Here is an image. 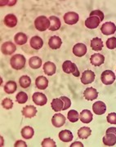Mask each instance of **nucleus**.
<instances>
[{
  "instance_id": "5",
  "label": "nucleus",
  "mask_w": 116,
  "mask_h": 147,
  "mask_svg": "<svg viewBox=\"0 0 116 147\" xmlns=\"http://www.w3.org/2000/svg\"><path fill=\"white\" fill-rule=\"evenodd\" d=\"M64 21L67 25H74L79 21V16L78 13L74 11H69L64 15Z\"/></svg>"
},
{
  "instance_id": "15",
  "label": "nucleus",
  "mask_w": 116,
  "mask_h": 147,
  "mask_svg": "<svg viewBox=\"0 0 116 147\" xmlns=\"http://www.w3.org/2000/svg\"><path fill=\"white\" fill-rule=\"evenodd\" d=\"M90 61H91V64L94 66H100L105 62V57L102 54L96 53L91 56Z\"/></svg>"
},
{
  "instance_id": "18",
  "label": "nucleus",
  "mask_w": 116,
  "mask_h": 147,
  "mask_svg": "<svg viewBox=\"0 0 116 147\" xmlns=\"http://www.w3.org/2000/svg\"><path fill=\"white\" fill-rule=\"evenodd\" d=\"M93 119L92 112L88 110H84L79 115V119L84 123H89Z\"/></svg>"
},
{
  "instance_id": "35",
  "label": "nucleus",
  "mask_w": 116,
  "mask_h": 147,
  "mask_svg": "<svg viewBox=\"0 0 116 147\" xmlns=\"http://www.w3.org/2000/svg\"><path fill=\"white\" fill-rule=\"evenodd\" d=\"M16 101L19 103V104H24L26 103L28 100V96L26 92H20L18 94L16 95Z\"/></svg>"
},
{
  "instance_id": "10",
  "label": "nucleus",
  "mask_w": 116,
  "mask_h": 147,
  "mask_svg": "<svg viewBox=\"0 0 116 147\" xmlns=\"http://www.w3.org/2000/svg\"><path fill=\"white\" fill-rule=\"evenodd\" d=\"M92 110L97 115H104L106 111V105L104 102L98 100L95 102L92 105Z\"/></svg>"
},
{
  "instance_id": "29",
  "label": "nucleus",
  "mask_w": 116,
  "mask_h": 147,
  "mask_svg": "<svg viewBox=\"0 0 116 147\" xmlns=\"http://www.w3.org/2000/svg\"><path fill=\"white\" fill-rule=\"evenodd\" d=\"M92 133V130L90 129V127H80L78 131V137L80 139H87L88 137H90Z\"/></svg>"
},
{
  "instance_id": "39",
  "label": "nucleus",
  "mask_w": 116,
  "mask_h": 147,
  "mask_svg": "<svg viewBox=\"0 0 116 147\" xmlns=\"http://www.w3.org/2000/svg\"><path fill=\"white\" fill-rule=\"evenodd\" d=\"M90 16H96L100 20V21H103L104 19V14L103 12L100 10H94L90 13Z\"/></svg>"
},
{
  "instance_id": "43",
  "label": "nucleus",
  "mask_w": 116,
  "mask_h": 147,
  "mask_svg": "<svg viewBox=\"0 0 116 147\" xmlns=\"http://www.w3.org/2000/svg\"><path fill=\"white\" fill-rule=\"evenodd\" d=\"M113 133V134H115L116 136V127H111L110 128H108L107 130H106V133Z\"/></svg>"
},
{
  "instance_id": "32",
  "label": "nucleus",
  "mask_w": 116,
  "mask_h": 147,
  "mask_svg": "<svg viewBox=\"0 0 116 147\" xmlns=\"http://www.w3.org/2000/svg\"><path fill=\"white\" fill-rule=\"evenodd\" d=\"M29 65L32 69H38L42 65V60L38 57H33L30 59Z\"/></svg>"
},
{
  "instance_id": "14",
  "label": "nucleus",
  "mask_w": 116,
  "mask_h": 147,
  "mask_svg": "<svg viewBox=\"0 0 116 147\" xmlns=\"http://www.w3.org/2000/svg\"><path fill=\"white\" fill-rule=\"evenodd\" d=\"M100 20L96 16H89L85 21V26L88 29H96L99 26Z\"/></svg>"
},
{
  "instance_id": "20",
  "label": "nucleus",
  "mask_w": 116,
  "mask_h": 147,
  "mask_svg": "<svg viewBox=\"0 0 116 147\" xmlns=\"http://www.w3.org/2000/svg\"><path fill=\"white\" fill-rule=\"evenodd\" d=\"M61 44H62V41L61 38L56 35L52 36L48 40V45L52 49H58L61 47Z\"/></svg>"
},
{
  "instance_id": "44",
  "label": "nucleus",
  "mask_w": 116,
  "mask_h": 147,
  "mask_svg": "<svg viewBox=\"0 0 116 147\" xmlns=\"http://www.w3.org/2000/svg\"><path fill=\"white\" fill-rule=\"evenodd\" d=\"M75 146H79V147H84V146L81 143V142H75L74 143H72L71 145H70V147H75Z\"/></svg>"
},
{
  "instance_id": "31",
  "label": "nucleus",
  "mask_w": 116,
  "mask_h": 147,
  "mask_svg": "<svg viewBox=\"0 0 116 147\" xmlns=\"http://www.w3.org/2000/svg\"><path fill=\"white\" fill-rule=\"evenodd\" d=\"M27 39V35L24 33H17L14 37V41L17 45H24L25 43H26Z\"/></svg>"
},
{
  "instance_id": "17",
  "label": "nucleus",
  "mask_w": 116,
  "mask_h": 147,
  "mask_svg": "<svg viewBox=\"0 0 116 147\" xmlns=\"http://www.w3.org/2000/svg\"><path fill=\"white\" fill-rule=\"evenodd\" d=\"M49 21H50V27L48 29L49 30L56 31L61 28V21L58 17L55 16H51L49 17Z\"/></svg>"
},
{
  "instance_id": "40",
  "label": "nucleus",
  "mask_w": 116,
  "mask_h": 147,
  "mask_svg": "<svg viewBox=\"0 0 116 147\" xmlns=\"http://www.w3.org/2000/svg\"><path fill=\"white\" fill-rule=\"evenodd\" d=\"M107 122L111 124H116V113H110L106 117Z\"/></svg>"
},
{
  "instance_id": "28",
  "label": "nucleus",
  "mask_w": 116,
  "mask_h": 147,
  "mask_svg": "<svg viewBox=\"0 0 116 147\" xmlns=\"http://www.w3.org/2000/svg\"><path fill=\"white\" fill-rule=\"evenodd\" d=\"M17 88V85L15 81H8L7 82L6 84L4 85V91L7 94H12L16 91Z\"/></svg>"
},
{
  "instance_id": "6",
  "label": "nucleus",
  "mask_w": 116,
  "mask_h": 147,
  "mask_svg": "<svg viewBox=\"0 0 116 147\" xmlns=\"http://www.w3.org/2000/svg\"><path fill=\"white\" fill-rule=\"evenodd\" d=\"M100 31L105 35L114 34L116 31L115 25L113 22H106L102 25L100 28Z\"/></svg>"
},
{
  "instance_id": "42",
  "label": "nucleus",
  "mask_w": 116,
  "mask_h": 147,
  "mask_svg": "<svg viewBox=\"0 0 116 147\" xmlns=\"http://www.w3.org/2000/svg\"><path fill=\"white\" fill-rule=\"evenodd\" d=\"M14 146L15 147H26L27 145L26 143L25 142H23V141H17V142L14 144Z\"/></svg>"
},
{
  "instance_id": "41",
  "label": "nucleus",
  "mask_w": 116,
  "mask_h": 147,
  "mask_svg": "<svg viewBox=\"0 0 116 147\" xmlns=\"http://www.w3.org/2000/svg\"><path fill=\"white\" fill-rule=\"evenodd\" d=\"M61 99L63 100L64 102V107L62 110H66L67 109H69L70 107V105H71V101H70V100L69 99L68 97H66V96H61Z\"/></svg>"
},
{
  "instance_id": "25",
  "label": "nucleus",
  "mask_w": 116,
  "mask_h": 147,
  "mask_svg": "<svg viewBox=\"0 0 116 147\" xmlns=\"http://www.w3.org/2000/svg\"><path fill=\"white\" fill-rule=\"evenodd\" d=\"M35 84L38 89L44 90L48 88V80L44 76H38L35 80Z\"/></svg>"
},
{
  "instance_id": "16",
  "label": "nucleus",
  "mask_w": 116,
  "mask_h": 147,
  "mask_svg": "<svg viewBox=\"0 0 116 147\" xmlns=\"http://www.w3.org/2000/svg\"><path fill=\"white\" fill-rule=\"evenodd\" d=\"M85 99L88 100H96L98 96V92L95 88H86L84 92Z\"/></svg>"
},
{
  "instance_id": "19",
  "label": "nucleus",
  "mask_w": 116,
  "mask_h": 147,
  "mask_svg": "<svg viewBox=\"0 0 116 147\" xmlns=\"http://www.w3.org/2000/svg\"><path fill=\"white\" fill-rule=\"evenodd\" d=\"M43 71L48 76H52V75H53L54 74L56 73L57 66H56V65L53 62L47 61V62L44 63V65H43Z\"/></svg>"
},
{
  "instance_id": "11",
  "label": "nucleus",
  "mask_w": 116,
  "mask_h": 147,
  "mask_svg": "<svg viewBox=\"0 0 116 147\" xmlns=\"http://www.w3.org/2000/svg\"><path fill=\"white\" fill-rule=\"evenodd\" d=\"M73 53L76 57H84L85 54L87 53V47L86 45L84 43H77L75 44L73 47Z\"/></svg>"
},
{
  "instance_id": "1",
  "label": "nucleus",
  "mask_w": 116,
  "mask_h": 147,
  "mask_svg": "<svg viewBox=\"0 0 116 147\" xmlns=\"http://www.w3.org/2000/svg\"><path fill=\"white\" fill-rule=\"evenodd\" d=\"M10 64L11 68L16 70H20L26 65V58L21 54H16L11 58Z\"/></svg>"
},
{
  "instance_id": "23",
  "label": "nucleus",
  "mask_w": 116,
  "mask_h": 147,
  "mask_svg": "<svg viewBox=\"0 0 116 147\" xmlns=\"http://www.w3.org/2000/svg\"><path fill=\"white\" fill-rule=\"evenodd\" d=\"M73 133L69 130H62L59 132V138L61 142H69L73 140Z\"/></svg>"
},
{
  "instance_id": "37",
  "label": "nucleus",
  "mask_w": 116,
  "mask_h": 147,
  "mask_svg": "<svg viewBox=\"0 0 116 147\" xmlns=\"http://www.w3.org/2000/svg\"><path fill=\"white\" fill-rule=\"evenodd\" d=\"M106 47L109 49H115L116 47V38L115 37H111L107 39L106 41Z\"/></svg>"
},
{
  "instance_id": "9",
  "label": "nucleus",
  "mask_w": 116,
  "mask_h": 147,
  "mask_svg": "<svg viewBox=\"0 0 116 147\" xmlns=\"http://www.w3.org/2000/svg\"><path fill=\"white\" fill-rule=\"evenodd\" d=\"M94 79H95V74L92 70H85L84 72L82 74V77H81L82 84L85 85L92 84L94 81Z\"/></svg>"
},
{
  "instance_id": "8",
  "label": "nucleus",
  "mask_w": 116,
  "mask_h": 147,
  "mask_svg": "<svg viewBox=\"0 0 116 147\" xmlns=\"http://www.w3.org/2000/svg\"><path fill=\"white\" fill-rule=\"evenodd\" d=\"M16 45L13 42H10V41L5 42L4 43H3L2 46H1V51L5 55H11L12 53L16 52Z\"/></svg>"
},
{
  "instance_id": "13",
  "label": "nucleus",
  "mask_w": 116,
  "mask_h": 147,
  "mask_svg": "<svg viewBox=\"0 0 116 147\" xmlns=\"http://www.w3.org/2000/svg\"><path fill=\"white\" fill-rule=\"evenodd\" d=\"M65 118L63 115L61 114H55L52 119V123L54 127H61L65 124Z\"/></svg>"
},
{
  "instance_id": "4",
  "label": "nucleus",
  "mask_w": 116,
  "mask_h": 147,
  "mask_svg": "<svg viewBox=\"0 0 116 147\" xmlns=\"http://www.w3.org/2000/svg\"><path fill=\"white\" fill-rule=\"evenodd\" d=\"M100 79L105 85H111L115 80V74L111 70H105L101 74Z\"/></svg>"
},
{
  "instance_id": "3",
  "label": "nucleus",
  "mask_w": 116,
  "mask_h": 147,
  "mask_svg": "<svg viewBox=\"0 0 116 147\" xmlns=\"http://www.w3.org/2000/svg\"><path fill=\"white\" fill-rule=\"evenodd\" d=\"M62 69L65 73L66 74H73L74 77H79L80 75L79 71L76 65L73 62H71L70 61H64L62 65Z\"/></svg>"
},
{
  "instance_id": "12",
  "label": "nucleus",
  "mask_w": 116,
  "mask_h": 147,
  "mask_svg": "<svg viewBox=\"0 0 116 147\" xmlns=\"http://www.w3.org/2000/svg\"><path fill=\"white\" fill-rule=\"evenodd\" d=\"M23 116H25L27 119H31L33 117L36 115L37 114V109L35 106L33 105H27L26 107H24L21 111Z\"/></svg>"
},
{
  "instance_id": "7",
  "label": "nucleus",
  "mask_w": 116,
  "mask_h": 147,
  "mask_svg": "<svg viewBox=\"0 0 116 147\" xmlns=\"http://www.w3.org/2000/svg\"><path fill=\"white\" fill-rule=\"evenodd\" d=\"M32 99H33V101L34 102V104L39 105V106L46 105L47 101H48L47 96L42 92H34L32 96Z\"/></svg>"
},
{
  "instance_id": "21",
  "label": "nucleus",
  "mask_w": 116,
  "mask_h": 147,
  "mask_svg": "<svg viewBox=\"0 0 116 147\" xmlns=\"http://www.w3.org/2000/svg\"><path fill=\"white\" fill-rule=\"evenodd\" d=\"M103 143L106 146H113L116 144V136L113 133H106L103 137Z\"/></svg>"
},
{
  "instance_id": "34",
  "label": "nucleus",
  "mask_w": 116,
  "mask_h": 147,
  "mask_svg": "<svg viewBox=\"0 0 116 147\" xmlns=\"http://www.w3.org/2000/svg\"><path fill=\"white\" fill-rule=\"evenodd\" d=\"M79 113L74 110H69L68 112V114H67V118H68V119L70 121L71 123H75V122H77V121L79 120Z\"/></svg>"
},
{
  "instance_id": "36",
  "label": "nucleus",
  "mask_w": 116,
  "mask_h": 147,
  "mask_svg": "<svg viewBox=\"0 0 116 147\" xmlns=\"http://www.w3.org/2000/svg\"><path fill=\"white\" fill-rule=\"evenodd\" d=\"M41 146L42 147H56V142L53 141L51 138H45L42 142Z\"/></svg>"
},
{
  "instance_id": "24",
  "label": "nucleus",
  "mask_w": 116,
  "mask_h": 147,
  "mask_svg": "<svg viewBox=\"0 0 116 147\" xmlns=\"http://www.w3.org/2000/svg\"><path fill=\"white\" fill-rule=\"evenodd\" d=\"M30 44L31 47H33L35 50H39L43 45V41L42 39L39 36H34L32 37L30 39Z\"/></svg>"
},
{
  "instance_id": "22",
  "label": "nucleus",
  "mask_w": 116,
  "mask_h": 147,
  "mask_svg": "<svg viewBox=\"0 0 116 147\" xmlns=\"http://www.w3.org/2000/svg\"><path fill=\"white\" fill-rule=\"evenodd\" d=\"M3 22H4L6 26L9 27V28H13L16 26L17 24V18L13 14H8L4 17Z\"/></svg>"
},
{
  "instance_id": "2",
  "label": "nucleus",
  "mask_w": 116,
  "mask_h": 147,
  "mask_svg": "<svg viewBox=\"0 0 116 147\" xmlns=\"http://www.w3.org/2000/svg\"><path fill=\"white\" fill-rule=\"evenodd\" d=\"M35 28L39 31H45L50 27V21L45 16H39L34 21Z\"/></svg>"
},
{
  "instance_id": "26",
  "label": "nucleus",
  "mask_w": 116,
  "mask_h": 147,
  "mask_svg": "<svg viewBox=\"0 0 116 147\" xmlns=\"http://www.w3.org/2000/svg\"><path fill=\"white\" fill-rule=\"evenodd\" d=\"M91 47L93 51H101L103 48V42L100 38H94L91 41Z\"/></svg>"
},
{
  "instance_id": "30",
  "label": "nucleus",
  "mask_w": 116,
  "mask_h": 147,
  "mask_svg": "<svg viewBox=\"0 0 116 147\" xmlns=\"http://www.w3.org/2000/svg\"><path fill=\"white\" fill-rule=\"evenodd\" d=\"M34 134L33 127L30 126H26L21 130V136L24 139H31Z\"/></svg>"
},
{
  "instance_id": "33",
  "label": "nucleus",
  "mask_w": 116,
  "mask_h": 147,
  "mask_svg": "<svg viewBox=\"0 0 116 147\" xmlns=\"http://www.w3.org/2000/svg\"><path fill=\"white\" fill-rule=\"evenodd\" d=\"M19 84L21 85V88H27L31 84V79H30V78L29 76H27V75H23L19 79Z\"/></svg>"
},
{
  "instance_id": "27",
  "label": "nucleus",
  "mask_w": 116,
  "mask_h": 147,
  "mask_svg": "<svg viewBox=\"0 0 116 147\" xmlns=\"http://www.w3.org/2000/svg\"><path fill=\"white\" fill-rule=\"evenodd\" d=\"M51 106H52V109H53L55 112H60L61 110H63L64 107V102L63 100H61V98H56V99H53L52 103H51Z\"/></svg>"
},
{
  "instance_id": "38",
  "label": "nucleus",
  "mask_w": 116,
  "mask_h": 147,
  "mask_svg": "<svg viewBox=\"0 0 116 147\" xmlns=\"http://www.w3.org/2000/svg\"><path fill=\"white\" fill-rule=\"evenodd\" d=\"M2 105L6 110H10L13 106V102L10 98H5L2 101Z\"/></svg>"
}]
</instances>
